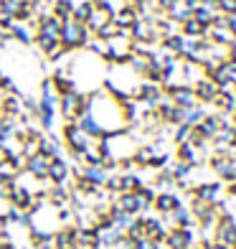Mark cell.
<instances>
[{
	"instance_id": "cell-1",
	"label": "cell",
	"mask_w": 236,
	"mask_h": 249,
	"mask_svg": "<svg viewBox=\"0 0 236 249\" xmlns=\"http://www.w3.org/2000/svg\"><path fill=\"white\" fill-rule=\"evenodd\" d=\"M86 112L97 120V124L102 127L104 135L130 130L127 120H125V112H122V105L107 92H92L89 94V109Z\"/></svg>"
},
{
	"instance_id": "cell-2",
	"label": "cell",
	"mask_w": 236,
	"mask_h": 249,
	"mask_svg": "<svg viewBox=\"0 0 236 249\" xmlns=\"http://www.w3.org/2000/svg\"><path fill=\"white\" fill-rule=\"evenodd\" d=\"M92 38H94V33L89 31L84 23L74 20V18H69V20H64V23H61L59 43H61V49H64V51H69V53L82 51V49H86V43L92 41Z\"/></svg>"
},
{
	"instance_id": "cell-3",
	"label": "cell",
	"mask_w": 236,
	"mask_h": 249,
	"mask_svg": "<svg viewBox=\"0 0 236 249\" xmlns=\"http://www.w3.org/2000/svg\"><path fill=\"white\" fill-rule=\"evenodd\" d=\"M86 109H89V94L79 92V89L59 97V115L64 122H76Z\"/></svg>"
},
{
	"instance_id": "cell-4",
	"label": "cell",
	"mask_w": 236,
	"mask_h": 249,
	"mask_svg": "<svg viewBox=\"0 0 236 249\" xmlns=\"http://www.w3.org/2000/svg\"><path fill=\"white\" fill-rule=\"evenodd\" d=\"M61 142H64V148H69V153L74 158H79L84 150H89V145H94L97 140H92L89 135L79 127L76 122H64V127H61Z\"/></svg>"
},
{
	"instance_id": "cell-5",
	"label": "cell",
	"mask_w": 236,
	"mask_h": 249,
	"mask_svg": "<svg viewBox=\"0 0 236 249\" xmlns=\"http://www.w3.org/2000/svg\"><path fill=\"white\" fill-rule=\"evenodd\" d=\"M46 180H49V183H69V180H71V163L66 160L64 155L53 158V160L49 163Z\"/></svg>"
},
{
	"instance_id": "cell-6",
	"label": "cell",
	"mask_w": 236,
	"mask_h": 249,
	"mask_svg": "<svg viewBox=\"0 0 236 249\" xmlns=\"http://www.w3.org/2000/svg\"><path fill=\"white\" fill-rule=\"evenodd\" d=\"M38 153L41 155H46V158H59L64 155V142L59 135H53V132H43L41 135V140H38Z\"/></svg>"
},
{
	"instance_id": "cell-7",
	"label": "cell",
	"mask_w": 236,
	"mask_h": 249,
	"mask_svg": "<svg viewBox=\"0 0 236 249\" xmlns=\"http://www.w3.org/2000/svg\"><path fill=\"white\" fill-rule=\"evenodd\" d=\"M168 249H188L190 244H193V231L190 229H175L165 234V242H163Z\"/></svg>"
},
{
	"instance_id": "cell-8",
	"label": "cell",
	"mask_w": 236,
	"mask_h": 249,
	"mask_svg": "<svg viewBox=\"0 0 236 249\" xmlns=\"http://www.w3.org/2000/svg\"><path fill=\"white\" fill-rule=\"evenodd\" d=\"M49 163H51V158L41 155V153H33V155L26 158V173L43 180V178H46V173H49Z\"/></svg>"
},
{
	"instance_id": "cell-9",
	"label": "cell",
	"mask_w": 236,
	"mask_h": 249,
	"mask_svg": "<svg viewBox=\"0 0 236 249\" xmlns=\"http://www.w3.org/2000/svg\"><path fill=\"white\" fill-rule=\"evenodd\" d=\"M76 234L79 229L71 224V226H59L53 231V247L56 249H76Z\"/></svg>"
},
{
	"instance_id": "cell-10",
	"label": "cell",
	"mask_w": 236,
	"mask_h": 249,
	"mask_svg": "<svg viewBox=\"0 0 236 249\" xmlns=\"http://www.w3.org/2000/svg\"><path fill=\"white\" fill-rule=\"evenodd\" d=\"M193 94H196V102H203V105H211L213 97L219 94V87L213 84L208 76H201L198 82L193 84Z\"/></svg>"
},
{
	"instance_id": "cell-11",
	"label": "cell",
	"mask_w": 236,
	"mask_h": 249,
	"mask_svg": "<svg viewBox=\"0 0 236 249\" xmlns=\"http://www.w3.org/2000/svg\"><path fill=\"white\" fill-rule=\"evenodd\" d=\"M152 206H155L157 211H160L163 216H168V213H173L178 206H183V203H181V198H178V196L173 194V191H160V194L155 196Z\"/></svg>"
},
{
	"instance_id": "cell-12",
	"label": "cell",
	"mask_w": 236,
	"mask_h": 249,
	"mask_svg": "<svg viewBox=\"0 0 236 249\" xmlns=\"http://www.w3.org/2000/svg\"><path fill=\"white\" fill-rule=\"evenodd\" d=\"M8 203L13 209H20V211H31L33 209V194L31 191H26L23 186H13V191H10V196H8Z\"/></svg>"
},
{
	"instance_id": "cell-13",
	"label": "cell",
	"mask_w": 236,
	"mask_h": 249,
	"mask_svg": "<svg viewBox=\"0 0 236 249\" xmlns=\"http://www.w3.org/2000/svg\"><path fill=\"white\" fill-rule=\"evenodd\" d=\"M10 38L20 46H33V41H36V28L31 23H16L10 28Z\"/></svg>"
},
{
	"instance_id": "cell-14",
	"label": "cell",
	"mask_w": 236,
	"mask_h": 249,
	"mask_svg": "<svg viewBox=\"0 0 236 249\" xmlns=\"http://www.w3.org/2000/svg\"><path fill=\"white\" fill-rule=\"evenodd\" d=\"M107 171L102 165H82V176L79 178H84L86 183H92V186H97V188H104V183H107Z\"/></svg>"
},
{
	"instance_id": "cell-15",
	"label": "cell",
	"mask_w": 236,
	"mask_h": 249,
	"mask_svg": "<svg viewBox=\"0 0 236 249\" xmlns=\"http://www.w3.org/2000/svg\"><path fill=\"white\" fill-rule=\"evenodd\" d=\"M140 16H137V10H135L132 5H125L122 10H117L115 16H112V23H115L117 28H125V31H130L132 26H135V20H137Z\"/></svg>"
},
{
	"instance_id": "cell-16",
	"label": "cell",
	"mask_w": 236,
	"mask_h": 249,
	"mask_svg": "<svg viewBox=\"0 0 236 249\" xmlns=\"http://www.w3.org/2000/svg\"><path fill=\"white\" fill-rule=\"evenodd\" d=\"M142 224H145V236L148 239H155V242H165V224L160 219H150V216H142Z\"/></svg>"
},
{
	"instance_id": "cell-17",
	"label": "cell",
	"mask_w": 236,
	"mask_h": 249,
	"mask_svg": "<svg viewBox=\"0 0 236 249\" xmlns=\"http://www.w3.org/2000/svg\"><path fill=\"white\" fill-rule=\"evenodd\" d=\"M160 46H163V51H168V53L181 56V53H183V46H185V36H183V33H170V36H163V38H160Z\"/></svg>"
},
{
	"instance_id": "cell-18",
	"label": "cell",
	"mask_w": 236,
	"mask_h": 249,
	"mask_svg": "<svg viewBox=\"0 0 236 249\" xmlns=\"http://www.w3.org/2000/svg\"><path fill=\"white\" fill-rule=\"evenodd\" d=\"M145 186V180L137 173H119V194H135Z\"/></svg>"
},
{
	"instance_id": "cell-19",
	"label": "cell",
	"mask_w": 236,
	"mask_h": 249,
	"mask_svg": "<svg viewBox=\"0 0 236 249\" xmlns=\"http://www.w3.org/2000/svg\"><path fill=\"white\" fill-rule=\"evenodd\" d=\"M109 20H112V16L107 13V10H102V8H97V5H94L92 16H89V20H86V28L92 31V33H97L104 23H109Z\"/></svg>"
},
{
	"instance_id": "cell-20",
	"label": "cell",
	"mask_w": 236,
	"mask_h": 249,
	"mask_svg": "<svg viewBox=\"0 0 236 249\" xmlns=\"http://www.w3.org/2000/svg\"><path fill=\"white\" fill-rule=\"evenodd\" d=\"M74 0H56V3L51 5V13L56 16V18H59L61 20V23H64V20H69L71 18V13H74Z\"/></svg>"
},
{
	"instance_id": "cell-21",
	"label": "cell",
	"mask_w": 236,
	"mask_h": 249,
	"mask_svg": "<svg viewBox=\"0 0 236 249\" xmlns=\"http://www.w3.org/2000/svg\"><path fill=\"white\" fill-rule=\"evenodd\" d=\"M206 31H208V28H206V26H201L196 18L185 20V23L181 26V33H183L185 38H203V36H206Z\"/></svg>"
},
{
	"instance_id": "cell-22",
	"label": "cell",
	"mask_w": 236,
	"mask_h": 249,
	"mask_svg": "<svg viewBox=\"0 0 236 249\" xmlns=\"http://www.w3.org/2000/svg\"><path fill=\"white\" fill-rule=\"evenodd\" d=\"M92 10H94V0H82V3H76V5H74L71 18L86 26V20H89V16H92Z\"/></svg>"
},
{
	"instance_id": "cell-23",
	"label": "cell",
	"mask_w": 236,
	"mask_h": 249,
	"mask_svg": "<svg viewBox=\"0 0 236 249\" xmlns=\"http://www.w3.org/2000/svg\"><path fill=\"white\" fill-rule=\"evenodd\" d=\"M16 132V120H10L5 115H0V145H5Z\"/></svg>"
},
{
	"instance_id": "cell-24",
	"label": "cell",
	"mask_w": 236,
	"mask_h": 249,
	"mask_svg": "<svg viewBox=\"0 0 236 249\" xmlns=\"http://www.w3.org/2000/svg\"><path fill=\"white\" fill-rule=\"evenodd\" d=\"M20 5H23V0H0V13L16 20V16L20 13Z\"/></svg>"
},
{
	"instance_id": "cell-25",
	"label": "cell",
	"mask_w": 236,
	"mask_h": 249,
	"mask_svg": "<svg viewBox=\"0 0 236 249\" xmlns=\"http://www.w3.org/2000/svg\"><path fill=\"white\" fill-rule=\"evenodd\" d=\"M18 171H16V165L8 160V158H3L0 160V180H16Z\"/></svg>"
},
{
	"instance_id": "cell-26",
	"label": "cell",
	"mask_w": 236,
	"mask_h": 249,
	"mask_svg": "<svg viewBox=\"0 0 236 249\" xmlns=\"http://www.w3.org/2000/svg\"><path fill=\"white\" fill-rule=\"evenodd\" d=\"M117 31H119V28H117V26H115V23H112V20H109V23H104L102 28H99V31L94 33V36H97L99 41H109L112 36H117Z\"/></svg>"
},
{
	"instance_id": "cell-27",
	"label": "cell",
	"mask_w": 236,
	"mask_h": 249,
	"mask_svg": "<svg viewBox=\"0 0 236 249\" xmlns=\"http://www.w3.org/2000/svg\"><path fill=\"white\" fill-rule=\"evenodd\" d=\"M188 138H190V124H175V135H173V140L181 145V142H188Z\"/></svg>"
},
{
	"instance_id": "cell-28",
	"label": "cell",
	"mask_w": 236,
	"mask_h": 249,
	"mask_svg": "<svg viewBox=\"0 0 236 249\" xmlns=\"http://www.w3.org/2000/svg\"><path fill=\"white\" fill-rule=\"evenodd\" d=\"M219 13L223 16H236V0H219Z\"/></svg>"
},
{
	"instance_id": "cell-29",
	"label": "cell",
	"mask_w": 236,
	"mask_h": 249,
	"mask_svg": "<svg viewBox=\"0 0 236 249\" xmlns=\"http://www.w3.org/2000/svg\"><path fill=\"white\" fill-rule=\"evenodd\" d=\"M229 194L236 198V180H231V186H229Z\"/></svg>"
},
{
	"instance_id": "cell-30",
	"label": "cell",
	"mask_w": 236,
	"mask_h": 249,
	"mask_svg": "<svg viewBox=\"0 0 236 249\" xmlns=\"http://www.w3.org/2000/svg\"><path fill=\"white\" fill-rule=\"evenodd\" d=\"M208 249H226V247H223V244H219V247H208Z\"/></svg>"
},
{
	"instance_id": "cell-31",
	"label": "cell",
	"mask_w": 236,
	"mask_h": 249,
	"mask_svg": "<svg viewBox=\"0 0 236 249\" xmlns=\"http://www.w3.org/2000/svg\"><path fill=\"white\" fill-rule=\"evenodd\" d=\"M145 3H148V5H155V0H145Z\"/></svg>"
},
{
	"instance_id": "cell-32",
	"label": "cell",
	"mask_w": 236,
	"mask_h": 249,
	"mask_svg": "<svg viewBox=\"0 0 236 249\" xmlns=\"http://www.w3.org/2000/svg\"><path fill=\"white\" fill-rule=\"evenodd\" d=\"M115 249H122V247H115Z\"/></svg>"
}]
</instances>
